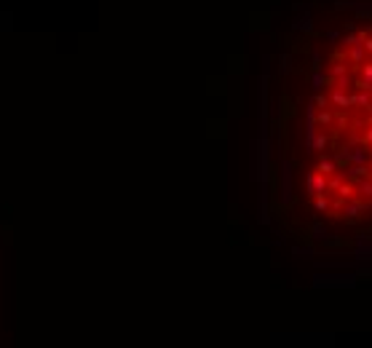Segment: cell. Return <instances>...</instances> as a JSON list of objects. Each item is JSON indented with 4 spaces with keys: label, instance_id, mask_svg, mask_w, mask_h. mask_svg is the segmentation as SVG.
Segmentation results:
<instances>
[{
    "label": "cell",
    "instance_id": "30bf717a",
    "mask_svg": "<svg viewBox=\"0 0 372 348\" xmlns=\"http://www.w3.org/2000/svg\"><path fill=\"white\" fill-rule=\"evenodd\" d=\"M364 35H367V32H348V35L343 38V46H345V48H356V46H362Z\"/></svg>",
    "mask_w": 372,
    "mask_h": 348
},
{
    "label": "cell",
    "instance_id": "7c38bea8",
    "mask_svg": "<svg viewBox=\"0 0 372 348\" xmlns=\"http://www.w3.org/2000/svg\"><path fill=\"white\" fill-rule=\"evenodd\" d=\"M327 145H329V134L327 131H319L316 134V139H313V150H321V156H327Z\"/></svg>",
    "mask_w": 372,
    "mask_h": 348
},
{
    "label": "cell",
    "instance_id": "8992f818",
    "mask_svg": "<svg viewBox=\"0 0 372 348\" xmlns=\"http://www.w3.org/2000/svg\"><path fill=\"white\" fill-rule=\"evenodd\" d=\"M353 105H356L359 110H367V107L372 105V91L356 89V91H353Z\"/></svg>",
    "mask_w": 372,
    "mask_h": 348
},
{
    "label": "cell",
    "instance_id": "7a4b0ae2",
    "mask_svg": "<svg viewBox=\"0 0 372 348\" xmlns=\"http://www.w3.org/2000/svg\"><path fill=\"white\" fill-rule=\"evenodd\" d=\"M329 105H335L338 110L348 113V110L356 107V105H353V91H338V89H332V91H329Z\"/></svg>",
    "mask_w": 372,
    "mask_h": 348
},
{
    "label": "cell",
    "instance_id": "52a82bcc",
    "mask_svg": "<svg viewBox=\"0 0 372 348\" xmlns=\"http://www.w3.org/2000/svg\"><path fill=\"white\" fill-rule=\"evenodd\" d=\"M338 198H340V201H351V198H356V182L345 180L343 185L338 188Z\"/></svg>",
    "mask_w": 372,
    "mask_h": 348
},
{
    "label": "cell",
    "instance_id": "5bb4252c",
    "mask_svg": "<svg viewBox=\"0 0 372 348\" xmlns=\"http://www.w3.org/2000/svg\"><path fill=\"white\" fill-rule=\"evenodd\" d=\"M359 78H362V81H367V83H372V59H367V62L359 67Z\"/></svg>",
    "mask_w": 372,
    "mask_h": 348
},
{
    "label": "cell",
    "instance_id": "2e32d148",
    "mask_svg": "<svg viewBox=\"0 0 372 348\" xmlns=\"http://www.w3.org/2000/svg\"><path fill=\"white\" fill-rule=\"evenodd\" d=\"M327 105H329V94H319V96H316V107L324 110Z\"/></svg>",
    "mask_w": 372,
    "mask_h": 348
},
{
    "label": "cell",
    "instance_id": "ba28073f",
    "mask_svg": "<svg viewBox=\"0 0 372 348\" xmlns=\"http://www.w3.org/2000/svg\"><path fill=\"white\" fill-rule=\"evenodd\" d=\"M356 193L364 201H372V177H364V180H356Z\"/></svg>",
    "mask_w": 372,
    "mask_h": 348
},
{
    "label": "cell",
    "instance_id": "4fadbf2b",
    "mask_svg": "<svg viewBox=\"0 0 372 348\" xmlns=\"http://www.w3.org/2000/svg\"><path fill=\"white\" fill-rule=\"evenodd\" d=\"M329 206H332V204H329V196H327V193H319V196H313V209H316V212H327Z\"/></svg>",
    "mask_w": 372,
    "mask_h": 348
},
{
    "label": "cell",
    "instance_id": "9a60e30c",
    "mask_svg": "<svg viewBox=\"0 0 372 348\" xmlns=\"http://www.w3.org/2000/svg\"><path fill=\"white\" fill-rule=\"evenodd\" d=\"M362 142L367 145V148H372V126H364V131H362Z\"/></svg>",
    "mask_w": 372,
    "mask_h": 348
},
{
    "label": "cell",
    "instance_id": "3957f363",
    "mask_svg": "<svg viewBox=\"0 0 372 348\" xmlns=\"http://www.w3.org/2000/svg\"><path fill=\"white\" fill-rule=\"evenodd\" d=\"M345 177H348L351 182H356V180H364V177H372L370 174V166L367 163H348V166L343 169Z\"/></svg>",
    "mask_w": 372,
    "mask_h": 348
},
{
    "label": "cell",
    "instance_id": "e0dca14e",
    "mask_svg": "<svg viewBox=\"0 0 372 348\" xmlns=\"http://www.w3.org/2000/svg\"><path fill=\"white\" fill-rule=\"evenodd\" d=\"M364 126H372V105L364 110Z\"/></svg>",
    "mask_w": 372,
    "mask_h": 348
},
{
    "label": "cell",
    "instance_id": "5b68a950",
    "mask_svg": "<svg viewBox=\"0 0 372 348\" xmlns=\"http://www.w3.org/2000/svg\"><path fill=\"white\" fill-rule=\"evenodd\" d=\"M348 72H353V70H351L348 62H343V59H335L332 67H329V78H332V81H338V78L348 75Z\"/></svg>",
    "mask_w": 372,
    "mask_h": 348
},
{
    "label": "cell",
    "instance_id": "277c9868",
    "mask_svg": "<svg viewBox=\"0 0 372 348\" xmlns=\"http://www.w3.org/2000/svg\"><path fill=\"white\" fill-rule=\"evenodd\" d=\"M316 172H321L324 177H332V174L340 172V166H338V161H335L332 156H321V158H319V166H316Z\"/></svg>",
    "mask_w": 372,
    "mask_h": 348
},
{
    "label": "cell",
    "instance_id": "6da1fadb",
    "mask_svg": "<svg viewBox=\"0 0 372 348\" xmlns=\"http://www.w3.org/2000/svg\"><path fill=\"white\" fill-rule=\"evenodd\" d=\"M327 182H329V177H324L321 172H308L306 174V190H308V196L327 193Z\"/></svg>",
    "mask_w": 372,
    "mask_h": 348
},
{
    "label": "cell",
    "instance_id": "9c48e42d",
    "mask_svg": "<svg viewBox=\"0 0 372 348\" xmlns=\"http://www.w3.org/2000/svg\"><path fill=\"white\" fill-rule=\"evenodd\" d=\"M364 209H370V201H367V204H362V201L351 198L348 204H345V215H348V217H359V212H364Z\"/></svg>",
    "mask_w": 372,
    "mask_h": 348
},
{
    "label": "cell",
    "instance_id": "8fae6325",
    "mask_svg": "<svg viewBox=\"0 0 372 348\" xmlns=\"http://www.w3.org/2000/svg\"><path fill=\"white\" fill-rule=\"evenodd\" d=\"M316 124L319 126H332L335 124V113L332 110H319V113H316Z\"/></svg>",
    "mask_w": 372,
    "mask_h": 348
}]
</instances>
